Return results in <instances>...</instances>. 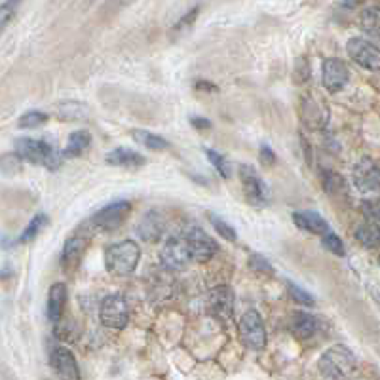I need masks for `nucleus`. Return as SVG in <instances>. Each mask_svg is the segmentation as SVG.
<instances>
[{
	"label": "nucleus",
	"mask_w": 380,
	"mask_h": 380,
	"mask_svg": "<svg viewBox=\"0 0 380 380\" xmlns=\"http://www.w3.org/2000/svg\"><path fill=\"white\" fill-rule=\"evenodd\" d=\"M15 154L21 160L44 166L48 170H57L63 162V154L55 149L52 142L33 137H20L15 141Z\"/></svg>",
	"instance_id": "1"
},
{
	"label": "nucleus",
	"mask_w": 380,
	"mask_h": 380,
	"mask_svg": "<svg viewBox=\"0 0 380 380\" xmlns=\"http://www.w3.org/2000/svg\"><path fill=\"white\" fill-rule=\"evenodd\" d=\"M141 258V247L133 240H124L110 245L105 251V266L115 276H129L133 274Z\"/></svg>",
	"instance_id": "2"
},
{
	"label": "nucleus",
	"mask_w": 380,
	"mask_h": 380,
	"mask_svg": "<svg viewBox=\"0 0 380 380\" xmlns=\"http://www.w3.org/2000/svg\"><path fill=\"white\" fill-rule=\"evenodd\" d=\"M358 365V360L352 350L342 344L329 348L321 358H319V371L323 377L331 380H344L353 373Z\"/></svg>",
	"instance_id": "3"
},
{
	"label": "nucleus",
	"mask_w": 380,
	"mask_h": 380,
	"mask_svg": "<svg viewBox=\"0 0 380 380\" xmlns=\"http://www.w3.org/2000/svg\"><path fill=\"white\" fill-rule=\"evenodd\" d=\"M238 332L245 348L261 352L266 344V331L257 310H247L238 323Z\"/></svg>",
	"instance_id": "4"
},
{
	"label": "nucleus",
	"mask_w": 380,
	"mask_h": 380,
	"mask_svg": "<svg viewBox=\"0 0 380 380\" xmlns=\"http://www.w3.org/2000/svg\"><path fill=\"white\" fill-rule=\"evenodd\" d=\"M240 181L244 187L245 200L255 207H265L270 204V189L251 166H240Z\"/></svg>",
	"instance_id": "5"
},
{
	"label": "nucleus",
	"mask_w": 380,
	"mask_h": 380,
	"mask_svg": "<svg viewBox=\"0 0 380 380\" xmlns=\"http://www.w3.org/2000/svg\"><path fill=\"white\" fill-rule=\"evenodd\" d=\"M183 240L187 247H189L190 258L196 261V263H205L210 261L215 251H217V244L215 240L207 234L205 231H202L200 226H189L187 231L183 232Z\"/></svg>",
	"instance_id": "6"
},
{
	"label": "nucleus",
	"mask_w": 380,
	"mask_h": 380,
	"mask_svg": "<svg viewBox=\"0 0 380 380\" xmlns=\"http://www.w3.org/2000/svg\"><path fill=\"white\" fill-rule=\"evenodd\" d=\"M99 319L105 327L120 331L128 326L129 308L122 295H109L105 297L99 308Z\"/></svg>",
	"instance_id": "7"
},
{
	"label": "nucleus",
	"mask_w": 380,
	"mask_h": 380,
	"mask_svg": "<svg viewBox=\"0 0 380 380\" xmlns=\"http://www.w3.org/2000/svg\"><path fill=\"white\" fill-rule=\"evenodd\" d=\"M350 59L367 71H380V48L365 38H350L346 44Z\"/></svg>",
	"instance_id": "8"
},
{
	"label": "nucleus",
	"mask_w": 380,
	"mask_h": 380,
	"mask_svg": "<svg viewBox=\"0 0 380 380\" xmlns=\"http://www.w3.org/2000/svg\"><path fill=\"white\" fill-rule=\"evenodd\" d=\"M353 187L363 192L371 194L380 189V168L379 163L371 158H361L360 162L353 166L352 170Z\"/></svg>",
	"instance_id": "9"
},
{
	"label": "nucleus",
	"mask_w": 380,
	"mask_h": 380,
	"mask_svg": "<svg viewBox=\"0 0 380 380\" xmlns=\"http://www.w3.org/2000/svg\"><path fill=\"white\" fill-rule=\"evenodd\" d=\"M160 257H162V265L166 270H183L187 268L190 261L189 247L184 244L183 236H170L163 244L162 251H160Z\"/></svg>",
	"instance_id": "10"
},
{
	"label": "nucleus",
	"mask_w": 380,
	"mask_h": 380,
	"mask_svg": "<svg viewBox=\"0 0 380 380\" xmlns=\"http://www.w3.org/2000/svg\"><path fill=\"white\" fill-rule=\"evenodd\" d=\"M131 210V204L126 202V200H118V202H112L107 207H103L95 213L89 223L94 224V228H103V231H115L118 228L122 221L126 219V215Z\"/></svg>",
	"instance_id": "11"
},
{
	"label": "nucleus",
	"mask_w": 380,
	"mask_h": 380,
	"mask_svg": "<svg viewBox=\"0 0 380 380\" xmlns=\"http://www.w3.org/2000/svg\"><path fill=\"white\" fill-rule=\"evenodd\" d=\"M348 78H350V71L344 61L331 57L321 65V84L327 92H331V94L340 92L348 84Z\"/></svg>",
	"instance_id": "12"
},
{
	"label": "nucleus",
	"mask_w": 380,
	"mask_h": 380,
	"mask_svg": "<svg viewBox=\"0 0 380 380\" xmlns=\"http://www.w3.org/2000/svg\"><path fill=\"white\" fill-rule=\"evenodd\" d=\"M50 363L54 367L55 374L59 377V380H80L78 363H76L73 352L67 350V348H54L52 353H50Z\"/></svg>",
	"instance_id": "13"
},
{
	"label": "nucleus",
	"mask_w": 380,
	"mask_h": 380,
	"mask_svg": "<svg viewBox=\"0 0 380 380\" xmlns=\"http://www.w3.org/2000/svg\"><path fill=\"white\" fill-rule=\"evenodd\" d=\"M207 305H210L213 316H217L221 319H228L234 312V293L226 285L213 287L210 293V299H207Z\"/></svg>",
	"instance_id": "14"
},
{
	"label": "nucleus",
	"mask_w": 380,
	"mask_h": 380,
	"mask_svg": "<svg viewBox=\"0 0 380 380\" xmlns=\"http://www.w3.org/2000/svg\"><path fill=\"white\" fill-rule=\"evenodd\" d=\"M163 226H166V223H163L162 215H160L158 211H149V213L139 221V224H137V234H139L141 240H145V242L154 244V242H158L160 236H162Z\"/></svg>",
	"instance_id": "15"
},
{
	"label": "nucleus",
	"mask_w": 380,
	"mask_h": 380,
	"mask_svg": "<svg viewBox=\"0 0 380 380\" xmlns=\"http://www.w3.org/2000/svg\"><path fill=\"white\" fill-rule=\"evenodd\" d=\"M89 242V234H86V228L82 226L80 231L73 234L71 238H67V242L63 245V265H73L76 263L78 258L82 257V253L86 251V247H88Z\"/></svg>",
	"instance_id": "16"
},
{
	"label": "nucleus",
	"mask_w": 380,
	"mask_h": 380,
	"mask_svg": "<svg viewBox=\"0 0 380 380\" xmlns=\"http://www.w3.org/2000/svg\"><path fill=\"white\" fill-rule=\"evenodd\" d=\"M293 221H295V224L299 226L300 231L312 232V234L326 236L327 232H331L329 231V223L316 211H295L293 213Z\"/></svg>",
	"instance_id": "17"
},
{
	"label": "nucleus",
	"mask_w": 380,
	"mask_h": 380,
	"mask_svg": "<svg viewBox=\"0 0 380 380\" xmlns=\"http://www.w3.org/2000/svg\"><path fill=\"white\" fill-rule=\"evenodd\" d=\"M65 302H67V287L65 284H54L50 287V293H48V319L52 323H57L63 316V310H65Z\"/></svg>",
	"instance_id": "18"
},
{
	"label": "nucleus",
	"mask_w": 380,
	"mask_h": 380,
	"mask_svg": "<svg viewBox=\"0 0 380 380\" xmlns=\"http://www.w3.org/2000/svg\"><path fill=\"white\" fill-rule=\"evenodd\" d=\"M105 162L110 163V166H120V168H141L142 163L147 162V158L142 156L141 152L118 147V149L110 150L105 158Z\"/></svg>",
	"instance_id": "19"
},
{
	"label": "nucleus",
	"mask_w": 380,
	"mask_h": 380,
	"mask_svg": "<svg viewBox=\"0 0 380 380\" xmlns=\"http://www.w3.org/2000/svg\"><path fill=\"white\" fill-rule=\"evenodd\" d=\"M291 331L297 339H310L318 331V319L308 312H293Z\"/></svg>",
	"instance_id": "20"
},
{
	"label": "nucleus",
	"mask_w": 380,
	"mask_h": 380,
	"mask_svg": "<svg viewBox=\"0 0 380 380\" xmlns=\"http://www.w3.org/2000/svg\"><path fill=\"white\" fill-rule=\"evenodd\" d=\"M89 142H92V136L86 129H78V131H73L71 137H68V142L65 150H63V156L65 158H75L80 156L84 150L88 149Z\"/></svg>",
	"instance_id": "21"
},
{
	"label": "nucleus",
	"mask_w": 380,
	"mask_h": 380,
	"mask_svg": "<svg viewBox=\"0 0 380 380\" xmlns=\"http://www.w3.org/2000/svg\"><path fill=\"white\" fill-rule=\"evenodd\" d=\"M55 115L59 120H84L89 116V109L84 103L65 101L55 107Z\"/></svg>",
	"instance_id": "22"
},
{
	"label": "nucleus",
	"mask_w": 380,
	"mask_h": 380,
	"mask_svg": "<svg viewBox=\"0 0 380 380\" xmlns=\"http://www.w3.org/2000/svg\"><path fill=\"white\" fill-rule=\"evenodd\" d=\"M361 31L369 36L379 38L380 36V6L365 8L360 15Z\"/></svg>",
	"instance_id": "23"
},
{
	"label": "nucleus",
	"mask_w": 380,
	"mask_h": 380,
	"mask_svg": "<svg viewBox=\"0 0 380 380\" xmlns=\"http://www.w3.org/2000/svg\"><path fill=\"white\" fill-rule=\"evenodd\" d=\"M131 137L136 139L139 145H142L145 149L149 150H166L170 149V142L166 141L162 136H156L152 131H147V129H133L131 131Z\"/></svg>",
	"instance_id": "24"
},
{
	"label": "nucleus",
	"mask_w": 380,
	"mask_h": 380,
	"mask_svg": "<svg viewBox=\"0 0 380 380\" xmlns=\"http://www.w3.org/2000/svg\"><path fill=\"white\" fill-rule=\"evenodd\" d=\"M48 224V217L46 213H36L33 219H31V223L23 228L21 232V236L17 238V244H29V242H33L34 238L41 234V231Z\"/></svg>",
	"instance_id": "25"
},
{
	"label": "nucleus",
	"mask_w": 380,
	"mask_h": 380,
	"mask_svg": "<svg viewBox=\"0 0 380 380\" xmlns=\"http://www.w3.org/2000/svg\"><path fill=\"white\" fill-rule=\"evenodd\" d=\"M356 238L365 247H377V245H380V228L377 224H361L356 231Z\"/></svg>",
	"instance_id": "26"
},
{
	"label": "nucleus",
	"mask_w": 380,
	"mask_h": 380,
	"mask_svg": "<svg viewBox=\"0 0 380 380\" xmlns=\"http://www.w3.org/2000/svg\"><path fill=\"white\" fill-rule=\"evenodd\" d=\"M207 219H210L211 226H213V228H215V231H217L219 236L224 238V240H226V242H236V240H238L236 231H234V228H232L231 224L226 223V221H224V219L217 217V215H215V213H207Z\"/></svg>",
	"instance_id": "27"
},
{
	"label": "nucleus",
	"mask_w": 380,
	"mask_h": 380,
	"mask_svg": "<svg viewBox=\"0 0 380 380\" xmlns=\"http://www.w3.org/2000/svg\"><path fill=\"white\" fill-rule=\"evenodd\" d=\"M48 122V115L42 110H29L17 120V126L23 129H33L38 126H44Z\"/></svg>",
	"instance_id": "28"
},
{
	"label": "nucleus",
	"mask_w": 380,
	"mask_h": 380,
	"mask_svg": "<svg viewBox=\"0 0 380 380\" xmlns=\"http://www.w3.org/2000/svg\"><path fill=\"white\" fill-rule=\"evenodd\" d=\"M205 156H207V160H210L213 166H215V170L221 173V177H224V179H228V177L232 175V168L231 163H228V160L221 154V152H217V150H211V149H205Z\"/></svg>",
	"instance_id": "29"
},
{
	"label": "nucleus",
	"mask_w": 380,
	"mask_h": 380,
	"mask_svg": "<svg viewBox=\"0 0 380 380\" xmlns=\"http://www.w3.org/2000/svg\"><path fill=\"white\" fill-rule=\"evenodd\" d=\"M287 289H289V295H291V299L297 302V305L302 306H314L316 305V299H314V295H310L308 291H305L302 287H299L297 284H291V282H287Z\"/></svg>",
	"instance_id": "30"
},
{
	"label": "nucleus",
	"mask_w": 380,
	"mask_h": 380,
	"mask_svg": "<svg viewBox=\"0 0 380 380\" xmlns=\"http://www.w3.org/2000/svg\"><path fill=\"white\" fill-rule=\"evenodd\" d=\"M321 244H323V247H326V249H329L332 255L344 257V253H346V249H344V244H342V240H340L337 234H332V232H327L326 236H323V240H321Z\"/></svg>",
	"instance_id": "31"
},
{
	"label": "nucleus",
	"mask_w": 380,
	"mask_h": 380,
	"mask_svg": "<svg viewBox=\"0 0 380 380\" xmlns=\"http://www.w3.org/2000/svg\"><path fill=\"white\" fill-rule=\"evenodd\" d=\"M21 170V158L12 152V154H4L0 158V171H4L8 175H14Z\"/></svg>",
	"instance_id": "32"
},
{
	"label": "nucleus",
	"mask_w": 380,
	"mask_h": 380,
	"mask_svg": "<svg viewBox=\"0 0 380 380\" xmlns=\"http://www.w3.org/2000/svg\"><path fill=\"white\" fill-rule=\"evenodd\" d=\"M17 6H20L17 2H4V4H0V33L6 29L10 21L14 20Z\"/></svg>",
	"instance_id": "33"
},
{
	"label": "nucleus",
	"mask_w": 380,
	"mask_h": 380,
	"mask_svg": "<svg viewBox=\"0 0 380 380\" xmlns=\"http://www.w3.org/2000/svg\"><path fill=\"white\" fill-rule=\"evenodd\" d=\"M249 268L253 272H257V274H274V268H272L270 263L265 257H261V255H251V258H249Z\"/></svg>",
	"instance_id": "34"
},
{
	"label": "nucleus",
	"mask_w": 380,
	"mask_h": 380,
	"mask_svg": "<svg viewBox=\"0 0 380 380\" xmlns=\"http://www.w3.org/2000/svg\"><path fill=\"white\" fill-rule=\"evenodd\" d=\"M274 162H276V154L272 152L270 147H268V145L261 147V163L270 168V166H274Z\"/></svg>",
	"instance_id": "35"
},
{
	"label": "nucleus",
	"mask_w": 380,
	"mask_h": 380,
	"mask_svg": "<svg viewBox=\"0 0 380 380\" xmlns=\"http://www.w3.org/2000/svg\"><path fill=\"white\" fill-rule=\"evenodd\" d=\"M198 12H200V8H192V10H190L189 14H184V17L181 21H179V23H177V31H179V29H183L184 25H189V23H192V21L196 20V14Z\"/></svg>",
	"instance_id": "36"
},
{
	"label": "nucleus",
	"mask_w": 380,
	"mask_h": 380,
	"mask_svg": "<svg viewBox=\"0 0 380 380\" xmlns=\"http://www.w3.org/2000/svg\"><path fill=\"white\" fill-rule=\"evenodd\" d=\"M190 122H192V126L198 129H210L211 128V122L207 120V118H198V116H194Z\"/></svg>",
	"instance_id": "37"
}]
</instances>
